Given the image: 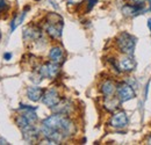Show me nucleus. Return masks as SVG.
<instances>
[{"instance_id": "1", "label": "nucleus", "mask_w": 151, "mask_h": 145, "mask_svg": "<svg viewBox=\"0 0 151 145\" xmlns=\"http://www.w3.org/2000/svg\"><path fill=\"white\" fill-rule=\"evenodd\" d=\"M40 131L44 138L43 144H59L71 138L77 132V127L70 116L55 113L42 121Z\"/></svg>"}, {"instance_id": "2", "label": "nucleus", "mask_w": 151, "mask_h": 145, "mask_svg": "<svg viewBox=\"0 0 151 145\" xmlns=\"http://www.w3.org/2000/svg\"><path fill=\"white\" fill-rule=\"evenodd\" d=\"M63 18L57 13H49L45 17L44 29L45 33L52 39H59L63 32Z\"/></svg>"}, {"instance_id": "3", "label": "nucleus", "mask_w": 151, "mask_h": 145, "mask_svg": "<svg viewBox=\"0 0 151 145\" xmlns=\"http://www.w3.org/2000/svg\"><path fill=\"white\" fill-rule=\"evenodd\" d=\"M116 47L120 52L123 55H134L135 47H136V37L127 32H122L116 37Z\"/></svg>"}, {"instance_id": "4", "label": "nucleus", "mask_w": 151, "mask_h": 145, "mask_svg": "<svg viewBox=\"0 0 151 145\" xmlns=\"http://www.w3.org/2000/svg\"><path fill=\"white\" fill-rule=\"evenodd\" d=\"M116 96L121 102H127L136 96V93L132 86L126 81H122L121 84L116 85Z\"/></svg>"}, {"instance_id": "5", "label": "nucleus", "mask_w": 151, "mask_h": 145, "mask_svg": "<svg viewBox=\"0 0 151 145\" xmlns=\"http://www.w3.org/2000/svg\"><path fill=\"white\" fill-rule=\"evenodd\" d=\"M41 100H42V102L47 107L52 108V107L56 106L57 103H59V101L62 100V98H60L59 92L57 91L55 87H51V88H48V90L44 91Z\"/></svg>"}, {"instance_id": "6", "label": "nucleus", "mask_w": 151, "mask_h": 145, "mask_svg": "<svg viewBox=\"0 0 151 145\" xmlns=\"http://www.w3.org/2000/svg\"><path fill=\"white\" fill-rule=\"evenodd\" d=\"M37 71L43 78L47 79H54L56 78L59 73V64L49 62V63H44L42 65H40L37 67Z\"/></svg>"}, {"instance_id": "7", "label": "nucleus", "mask_w": 151, "mask_h": 145, "mask_svg": "<svg viewBox=\"0 0 151 145\" xmlns=\"http://www.w3.org/2000/svg\"><path fill=\"white\" fill-rule=\"evenodd\" d=\"M116 60H117V66H119L120 72H132L136 69V65H137L136 60L130 55H123L122 57H120Z\"/></svg>"}, {"instance_id": "8", "label": "nucleus", "mask_w": 151, "mask_h": 145, "mask_svg": "<svg viewBox=\"0 0 151 145\" xmlns=\"http://www.w3.org/2000/svg\"><path fill=\"white\" fill-rule=\"evenodd\" d=\"M22 36H23V39H24L26 43H28V42H36V41L42 38V29L38 26L29 24L28 27H26L23 29Z\"/></svg>"}, {"instance_id": "9", "label": "nucleus", "mask_w": 151, "mask_h": 145, "mask_svg": "<svg viewBox=\"0 0 151 145\" xmlns=\"http://www.w3.org/2000/svg\"><path fill=\"white\" fill-rule=\"evenodd\" d=\"M129 124V118L126 111H116L109 120V126L115 129H124Z\"/></svg>"}, {"instance_id": "10", "label": "nucleus", "mask_w": 151, "mask_h": 145, "mask_svg": "<svg viewBox=\"0 0 151 145\" xmlns=\"http://www.w3.org/2000/svg\"><path fill=\"white\" fill-rule=\"evenodd\" d=\"M148 12V8L143 6V4H135V5H126L122 7V13L127 18H132L138 14Z\"/></svg>"}, {"instance_id": "11", "label": "nucleus", "mask_w": 151, "mask_h": 145, "mask_svg": "<svg viewBox=\"0 0 151 145\" xmlns=\"http://www.w3.org/2000/svg\"><path fill=\"white\" fill-rule=\"evenodd\" d=\"M21 131H22L23 139L29 144L37 142L40 139V137H41V131H40V129L35 128V126H30V127L26 128V129H23Z\"/></svg>"}, {"instance_id": "12", "label": "nucleus", "mask_w": 151, "mask_h": 145, "mask_svg": "<svg viewBox=\"0 0 151 145\" xmlns=\"http://www.w3.org/2000/svg\"><path fill=\"white\" fill-rule=\"evenodd\" d=\"M37 107H32L28 105H20L19 111L32 124H35L37 122V114H36Z\"/></svg>"}, {"instance_id": "13", "label": "nucleus", "mask_w": 151, "mask_h": 145, "mask_svg": "<svg viewBox=\"0 0 151 145\" xmlns=\"http://www.w3.org/2000/svg\"><path fill=\"white\" fill-rule=\"evenodd\" d=\"M54 113L58 114H63V115H68L70 116L73 113V103L70 100H60L59 103H57L55 107H52Z\"/></svg>"}, {"instance_id": "14", "label": "nucleus", "mask_w": 151, "mask_h": 145, "mask_svg": "<svg viewBox=\"0 0 151 145\" xmlns=\"http://www.w3.org/2000/svg\"><path fill=\"white\" fill-rule=\"evenodd\" d=\"M49 59L52 63L56 64H62L65 59V54H64V49L60 45H55L50 49L49 51Z\"/></svg>"}, {"instance_id": "15", "label": "nucleus", "mask_w": 151, "mask_h": 145, "mask_svg": "<svg viewBox=\"0 0 151 145\" xmlns=\"http://www.w3.org/2000/svg\"><path fill=\"white\" fill-rule=\"evenodd\" d=\"M122 102L119 100V98L114 94V95H111V96H106L105 100H104V108L106 109L107 111L109 113H114L116 111L117 109L120 108V105Z\"/></svg>"}, {"instance_id": "16", "label": "nucleus", "mask_w": 151, "mask_h": 145, "mask_svg": "<svg viewBox=\"0 0 151 145\" xmlns=\"http://www.w3.org/2000/svg\"><path fill=\"white\" fill-rule=\"evenodd\" d=\"M100 92L104 95V98L114 95L115 92H116V85H115V83H114L112 79L104 80L101 83V85H100Z\"/></svg>"}, {"instance_id": "17", "label": "nucleus", "mask_w": 151, "mask_h": 145, "mask_svg": "<svg viewBox=\"0 0 151 145\" xmlns=\"http://www.w3.org/2000/svg\"><path fill=\"white\" fill-rule=\"evenodd\" d=\"M44 93V90L41 88V87H37V86H30L27 88L26 91V94L28 96V99L33 102H37L42 99V95Z\"/></svg>"}, {"instance_id": "18", "label": "nucleus", "mask_w": 151, "mask_h": 145, "mask_svg": "<svg viewBox=\"0 0 151 145\" xmlns=\"http://www.w3.org/2000/svg\"><path fill=\"white\" fill-rule=\"evenodd\" d=\"M15 124L18 126V127L21 129V130H23V129H26V128L30 127V126H34V124H32L22 114H19L17 117H15Z\"/></svg>"}, {"instance_id": "19", "label": "nucleus", "mask_w": 151, "mask_h": 145, "mask_svg": "<svg viewBox=\"0 0 151 145\" xmlns=\"http://www.w3.org/2000/svg\"><path fill=\"white\" fill-rule=\"evenodd\" d=\"M24 18H26V11L21 12L19 15H17L15 18L13 19L12 20V23H11V32H14L17 29V27L22 23V21L24 20Z\"/></svg>"}, {"instance_id": "20", "label": "nucleus", "mask_w": 151, "mask_h": 145, "mask_svg": "<svg viewBox=\"0 0 151 145\" xmlns=\"http://www.w3.org/2000/svg\"><path fill=\"white\" fill-rule=\"evenodd\" d=\"M9 9V5L6 0H0V14L6 13Z\"/></svg>"}, {"instance_id": "21", "label": "nucleus", "mask_w": 151, "mask_h": 145, "mask_svg": "<svg viewBox=\"0 0 151 145\" xmlns=\"http://www.w3.org/2000/svg\"><path fill=\"white\" fill-rule=\"evenodd\" d=\"M85 0H68V5L69 6H77V5H80L83 4Z\"/></svg>"}, {"instance_id": "22", "label": "nucleus", "mask_w": 151, "mask_h": 145, "mask_svg": "<svg viewBox=\"0 0 151 145\" xmlns=\"http://www.w3.org/2000/svg\"><path fill=\"white\" fill-rule=\"evenodd\" d=\"M126 83H128V84H129V85H130V86H132V87H134V88H135V87H136V86H138V83H137V81H136V80H134V79H132V78H128V79H127V80H126Z\"/></svg>"}, {"instance_id": "23", "label": "nucleus", "mask_w": 151, "mask_h": 145, "mask_svg": "<svg viewBox=\"0 0 151 145\" xmlns=\"http://www.w3.org/2000/svg\"><path fill=\"white\" fill-rule=\"evenodd\" d=\"M12 58V54L11 52H6V54L4 55V59H6V60H9Z\"/></svg>"}, {"instance_id": "24", "label": "nucleus", "mask_w": 151, "mask_h": 145, "mask_svg": "<svg viewBox=\"0 0 151 145\" xmlns=\"http://www.w3.org/2000/svg\"><path fill=\"white\" fill-rule=\"evenodd\" d=\"M130 1L134 2V4H144L145 0H130Z\"/></svg>"}, {"instance_id": "25", "label": "nucleus", "mask_w": 151, "mask_h": 145, "mask_svg": "<svg viewBox=\"0 0 151 145\" xmlns=\"http://www.w3.org/2000/svg\"><path fill=\"white\" fill-rule=\"evenodd\" d=\"M148 91H149V84L147 85V88H145V99L148 98Z\"/></svg>"}, {"instance_id": "26", "label": "nucleus", "mask_w": 151, "mask_h": 145, "mask_svg": "<svg viewBox=\"0 0 151 145\" xmlns=\"http://www.w3.org/2000/svg\"><path fill=\"white\" fill-rule=\"evenodd\" d=\"M147 144H149V145H151V135L147 138Z\"/></svg>"}, {"instance_id": "27", "label": "nucleus", "mask_w": 151, "mask_h": 145, "mask_svg": "<svg viewBox=\"0 0 151 145\" xmlns=\"http://www.w3.org/2000/svg\"><path fill=\"white\" fill-rule=\"evenodd\" d=\"M148 28L150 29V32H151V19H149V20H148Z\"/></svg>"}, {"instance_id": "28", "label": "nucleus", "mask_w": 151, "mask_h": 145, "mask_svg": "<svg viewBox=\"0 0 151 145\" xmlns=\"http://www.w3.org/2000/svg\"><path fill=\"white\" fill-rule=\"evenodd\" d=\"M0 39H1V32H0Z\"/></svg>"}, {"instance_id": "29", "label": "nucleus", "mask_w": 151, "mask_h": 145, "mask_svg": "<svg viewBox=\"0 0 151 145\" xmlns=\"http://www.w3.org/2000/svg\"><path fill=\"white\" fill-rule=\"evenodd\" d=\"M35 1H40V0H35Z\"/></svg>"}]
</instances>
